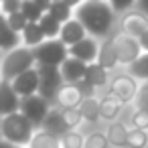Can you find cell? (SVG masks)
I'll return each mask as SVG.
<instances>
[{
  "label": "cell",
  "instance_id": "39",
  "mask_svg": "<svg viewBox=\"0 0 148 148\" xmlns=\"http://www.w3.org/2000/svg\"><path fill=\"white\" fill-rule=\"evenodd\" d=\"M136 10L142 12V14L148 18V0H138V2H136Z\"/></svg>",
  "mask_w": 148,
  "mask_h": 148
},
{
  "label": "cell",
  "instance_id": "36",
  "mask_svg": "<svg viewBox=\"0 0 148 148\" xmlns=\"http://www.w3.org/2000/svg\"><path fill=\"white\" fill-rule=\"evenodd\" d=\"M6 18H8V25L12 27V31H16L18 35H21V33H23V31L27 29V25H29V21L25 18V14H23V12H14V14H8Z\"/></svg>",
  "mask_w": 148,
  "mask_h": 148
},
{
  "label": "cell",
  "instance_id": "18",
  "mask_svg": "<svg viewBox=\"0 0 148 148\" xmlns=\"http://www.w3.org/2000/svg\"><path fill=\"white\" fill-rule=\"evenodd\" d=\"M85 37H89V35H87V31L83 29V25H81L77 18H71L69 23H65V25L61 27V35H59L61 43H65L67 47H73L75 43L83 41Z\"/></svg>",
  "mask_w": 148,
  "mask_h": 148
},
{
  "label": "cell",
  "instance_id": "32",
  "mask_svg": "<svg viewBox=\"0 0 148 148\" xmlns=\"http://www.w3.org/2000/svg\"><path fill=\"white\" fill-rule=\"evenodd\" d=\"M108 2H110V6L114 8V12H116L118 16H122V14H126V12H130V10L136 8V2H138V0H108Z\"/></svg>",
  "mask_w": 148,
  "mask_h": 148
},
{
  "label": "cell",
  "instance_id": "42",
  "mask_svg": "<svg viewBox=\"0 0 148 148\" xmlns=\"http://www.w3.org/2000/svg\"><path fill=\"white\" fill-rule=\"evenodd\" d=\"M63 2H65L67 6H71L73 10H77V8H79V6H81V4L85 2V0H63Z\"/></svg>",
  "mask_w": 148,
  "mask_h": 148
},
{
  "label": "cell",
  "instance_id": "40",
  "mask_svg": "<svg viewBox=\"0 0 148 148\" xmlns=\"http://www.w3.org/2000/svg\"><path fill=\"white\" fill-rule=\"evenodd\" d=\"M35 4H37L39 8H43L45 12H49V8H51L53 2H51V0H35Z\"/></svg>",
  "mask_w": 148,
  "mask_h": 148
},
{
  "label": "cell",
  "instance_id": "2",
  "mask_svg": "<svg viewBox=\"0 0 148 148\" xmlns=\"http://www.w3.org/2000/svg\"><path fill=\"white\" fill-rule=\"evenodd\" d=\"M37 67V59L33 49L21 45L8 53L2 55V67H0V81H14L16 77H21L23 73L31 71Z\"/></svg>",
  "mask_w": 148,
  "mask_h": 148
},
{
  "label": "cell",
  "instance_id": "8",
  "mask_svg": "<svg viewBox=\"0 0 148 148\" xmlns=\"http://www.w3.org/2000/svg\"><path fill=\"white\" fill-rule=\"evenodd\" d=\"M51 108H53V106H51L47 99H43L39 93L21 99V114L27 116V118L35 124V128H41V124L45 122L47 114L51 112Z\"/></svg>",
  "mask_w": 148,
  "mask_h": 148
},
{
  "label": "cell",
  "instance_id": "37",
  "mask_svg": "<svg viewBox=\"0 0 148 148\" xmlns=\"http://www.w3.org/2000/svg\"><path fill=\"white\" fill-rule=\"evenodd\" d=\"M21 6H23V0H2L0 2V12L4 16H8V14L21 12Z\"/></svg>",
  "mask_w": 148,
  "mask_h": 148
},
{
  "label": "cell",
  "instance_id": "27",
  "mask_svg": "<svg viewBox=\"0 0 148 148\" xmlns=\"http://www.w3.org/2000/svg\"><path fill=\"white\" fill-rule=\"evenodd\" d=\"M39 27H41L45 39H59V35H61V27H63V25H61L59 21H55L51 14H45V16L39 21Z\"/></svg>",
  "mask_w": 148,
  "mask_h": 148
},
{
  "label": "cell",
  "instance_id": "23",
  "mask_svg": "<svg viewBox=\"0 0 148 148\" xmlns=\"http://www.w3.org/2000/svg\"><path fill=\"white\" fill-rule=\"evenodd\" d=\"M21 41H23V45H25V47L35 49V47H39V45H41L43 41H47V39H45V35H43V31H41L39 23H29V25H27V29L21 33Z\"/></svg>",
  "mask_w": 148,
  "mask_h": 148
},
{
  "label": "cell",
  "instance_id": "15",
  "mask_svg": "<svg viewBox=\"0 0 148 148\" xmlns=\"http://www.w3.org/2000/svg\"><path fill=\"white\" fill-rule=\"evenodd\" d=\"M124 106L118 97H114L112 93H106L103 97H99V118L106 120L108 124L118 122V118L124 114Z\"/></svg>",
  "mask_w": 148,
  "mask_h": 148
},
{
  "label": "cell",
  "instance_id": "34",
  "mask_svg": "<svg viewBox=\"0 0 148 148\" xmlns=\"http://www.w3.org/2000/svg\"><path fill=\"white\" fill-rule=\"evenodd\" d=\"M61 112H63V120H65V124H67L69 130H77V126H81L83 118H81V114H79L77 108L75 110H61Z\"/></svg>",
  "mask_w": 148,
  "mask_h": 148
},
{
  "label": "cell",
  "instance_id": "17",
  "mask_svg": "<svg viewBox=\"0 0 148 148\" xmlns=\"http://www.w3.org/2000/svg\"><path fill=\"white\" fill-rule=\"evenodd\" d=\"M41 130H45V132H49V134H53L57 138H63L67 132H71L67 128V124L63 120V112L59 108H51V112L45 118V122L41 124Z\"/></svg>",
  "mask_w": 148,
  "mask_h": 148
},
{
  "label": "cell",
  "instance_id": "33",
  "mask_svg": "<svg viewBox=\"0 0 148 148\" xmlns=\"http://www.w3.org/2000/svg\"><path fill=\"white\" fill-rule=\"evenodd\" d=\"M130 126H132V128H138V130H146V132H148V112L134 110V112L130 114Z\"/></svg>",
  "mask_w": 148,
  "mask_h": 148
},
{
  "label": "cell",
  "instance_id": "38",
  "mask_svg": "<svg viewBox=\"0 0 148 148\" xmlns=\"http://www.w3.org/2000/svg\"><path fill=\"white\" fill-rule=\"evenodd\" d=\"M75 85H77V89L81 91V95H83V97H93V95H95V91H97V89H95L91 83H87L85 79H81V81H79V83H75Z\"/></svg>",
  "mask_w": 148,
  "mask_h": 148
},
{
  "label": "cell",
  "instance_id": "22",
  "mask_svg": "<svg viewBox=\"0 0 148 148\" xmlns=\"http://www.w3.org/2000/svg\"><path fill=\"white\" fill-rule=\"evenodd\" d=\"M77 110H79L83 122H87V124H95L97 120H101L99 118V99L95 95L93 97H83V101L79 103Z\"/></svg>",
  "mask_w": 148,
  "mask_h": 148
},
{
  "label": "cell",
  "instance_id": "4",
  "mask_svg": "<svg viewBox=\"0 0 148 148\" xmlns=\"http://www.w3.org/2000/svg\"><path fill=\"white\" fill-rule=\"evenodd\" d=\"M37 65H47V67H61L63 61L69 57V47L61 43V39H47L39 47L33 49Z\"/></svg>",
  "mask_w": 148,
  "mask_h": 148
},
{
  "label": "cell",
  "instance_id": "43",
  "mask_svg": "<svg viewBox=\"0 0 148 148\" xmlns=\"http://www.w3.org/2000/svg\"><path fill=\"white\" fill-rule=\"evenodd\" d=\"M0 148H16V146L10 144V142H6V140H0Z\"/></svg>",
  "mask_w": 148,
  "mask_h": 148
},
{
  "label": "cell",
  "instance_id": "25",
  "mask_svg": "<svg viewBox=\"0 0 148 148\" xmlns=\"http://www.w3.org/2000/svg\"><path fill=\"white\" fill-rule=\"evenodd\" d=\"M29 148H63V146H61V138H57V136H53L45 130H39L33 136Z\"/></svg>",
  "mask_w": 148,
  "mask_h": 148
},
{
  "label": "cell",
  "instance_id": "3",
  "mask_svg": "<svg viewBox=\"0 0 148 148\" xmlns=\"http://www.w3.org/2000/svg\"><path fill=\"white\" fill-rule=\"evenodd\" d=\"M35 134H37L35 124L21 112L2 118V140L14 144L16 148H29Z\"/></svg>",
  "mask_w": 148,
  "mask_h": 148
},
{
  "label": "cell",
  "instance_id": "5",
  "mask_svg": "<svg viewBox=\"0 0 148 148\" xmlns=\"http://www.w3.org/2000/svg\"><path fill=\"white\" fill-rule=\"evenodd\" d=\"M112 41H114V49H116V55H118V63L124 69L130 67L144 53L142 47H140V41L134 39V37H130V35H126V33L116 31L112 35Z\"/></svg>",
  "mask_w": 148,
  "mask_h": 148
},
{
  "label": "cell",
  "instance_id": "47",
  "mask_svg": "<svg viewBox=\"0 0 148 148\" xmlns=\"http://www.w3.org/2000/svg\"><path fill=\"white\" fill-rule=\"evenodd\" d=\"M51 2H59V0H51Z\"/></svg>",
  "mask_w": 148,
  "mask_h": 148
},
{
  "label": "cell",
  "instance_id": "44",
  "mask_svg": "<svg viewBox=\"0 0 148 148\" xmlns=\"http://www.w3.org/2000/svg\"><path fill=\"white\" fill-rule=\"evenodd\" d=\"M0 140H2V118H0Z\"/></svg>",
  "mask_w": 148,
  "mask_h": 148
},
{
  "label": "cell",
  "instance_id": "46",
  "mask_svg": "<svg viewBox=\"0 0 148 148\" xmlns=\"http://www.w3.org/2000/svg\"><path fill=\"white\" fill-rule=\"evenodd\" d=\"M0 67H2V53H0Z\"/></svg>",
  "mask_w": 148,
  "mask_h": 148
},
{
  "label": "cell",
  "instance_id": "14",
  "mask_svg": "<svg viewBox=\"0 0 148 148\" xmlns=\"http://www.w3.org/2000/svg\"><path fill=\"white\" fill-rule=\"evenodd\" d=\"M59 69H61V77H63V81L75 85V83H79V81L85 77L87 63H83V61H79V59H73V57H67Z\"/></svg>",
  "mask_w": 148,
  "mask_h": 148
},
{
  "label": "cell",
  "instance_id": "19",
  "mask_svg": "<svg viewBox=\"0 0 148 148\" xmlns=\"http://www.w3.org/2000/svg\"><path fill=\"white\" fill-rule=\"evenodd\" d=\"M83 79H85L87 83H91L95 89H101V87H110L112 73H110L106 67H101L99 63H89Z\"/></svg>",
  "mask_w": 148,
  "mask_h": 148
},
{
  "label": "cell",
  "instance_id": "1",
  "mask_svg": "<svg viewBox=\"0 0 148 148\" xmlns=\"http://www.w3.org/2000/svg\"><path fill=\"white\" fill-rule=\"evenodd\" d=\"M75 18L83 25L89 37L97 41L110 39L118 31V14L110 6V2H85L75 10Z\"/></svg>",
  "mask_w": 148,
  "mask_h": 148
},
{
  "label": "cell",
  "instance_id": "13",
  "mask_svg": "<svg viewBox=\"0 0 148 148\" xmlns=\"http://www.w3.org/2000/svg\"><path fill=\"white\" fill-rule=\"evenodd\" d=\"M81 101H83V95H81V91L77 89V85L65 83V85L59 89L53 108H59V110H75V108H79Z\"/></svg>",
  "mask_w": 148,
  "mask_h": 148
},
{
  "label": "cell",
  "instance_id": "26",
  "mask_svg": "<svg viewBox=\"0 0 148 148\" xmlns=\"http://www.w3.org/2000/svg\"><path fill=\"white\" fill-rule=\"evenodd\" d=\"M47 14H51V16H53L55 21H59L61 25H65V23H69L71 18H75V10H73L71 6H67L63 0H59V2H53Z\"/></svg>",
  "mask_w": 148,
  "mask_h": 148
},
{
  "label": "cell",
  "instance_id": "35",
  "mask_svg": "<svg viewBox=\"0 0 148 148\" xmlns=\"http://www.w3.org/2000/svg\"><path fill=\"white\" fill-rule=\"evenodd\" d=\"M134 108L136 110H142V112H148V81L146 83H140L138 95L134 99Z\"/></svg>",
  "mask_w": 148,
  "mask_h": 148
},
{
  "label": "cell",
  "instance_id": "9",
  "mask_svg": "<svg viewBox=\"0 0 148 148\" xmlns=\"http://www.w3.org/2000/svg\"><path fill=\"white\" fill-rule=\"evenodd\" d=\"M118 31L126 33V35H130L134 39H140L148 31V18L134 8V10H130V12H126V14H122L118 18Z\"/></svg>",
  "mask_w": 148,
  "mask_h": 148
},
{
  "label": "cell",
  "instance_id": "6",
  "mask_svg": "<svg viewBox=\"0 0 148 148\" xmlns=\"http://www.w3.org/2000/svg\"><path fill=\"white\" fill-rule=\"evenodd\" d=\"M138 89H140V83L124 69V71H118L112 75V81H110V87H108V93H112L114 97H118L122 103H134L136 95H138Z\"/></svg>",
  "mask_w": 148,
  "mask_h": 148
},
{
  "label": "cell",
  "instance_id": "11",
  "mask_svg": "<svg viewBox=\"0 0 148 148\" xmlns=\"http://www.w3.org/2000/svg\"><path fill=\"white\" fill-rule=\"evenodd\" d=\"M21 112V95L14 91L10 81H0V118Z\"/></svg>",
  "mask_w": 148,
  "mask_h": 148
},
{
  "label": "cell",
  "instance_id": "20",
  "mask_svg": "<svg viewBox=\"0 0 148 148\" xmlns=\"http://www.w3.org/2000/svg\"><path fill=\"white\" fill-rule=\"evenodd\" d=\"M95 63H99L101 67H106L110 73H112V71H116V69L120 67V63H118V55H116V49H114V41H112V37L99 43V55H97V61H95Z\"/></svg>",
  "mask_w": 148,
  "mask_h": 148
},
{
  "label": "cell",
  "instance_id": "7",
  "mask_svg": "<svg viewBox=\"0 0 148 148\" xmlns=\"http://www.w3.org/2000/svg\"><path fill=\"white\" fill-rule=\"evenodd\" d=\"M39 77H41V87H39V95L43 99H47L51 106H55L57 93L59 89L65 85L63 77H61V69L59 67H47V65H37Z\"/></svg>",
  "mask_w": 148,
  "mask_h": 148
},
{
  "label": "cell",
  "instance_id": "45",
  "mask_svg": "<svg viewBox=\"0 0 148 148\" xmlns=\"http://www.w3.org/2000/svg\"><path fill=\"white\" fill-rule=\"evenodd\" d=\"M87 2H108V0H87Z\"/></svg>",
  "mask_w": 148,
  "mask_h": 148
},
{
  "label": "cell",
  "instance_id": "28",
  "mask_svg": "<svg viewBox=\"0 0 148 148\" xmlns=\"http://www.w3.org/2000/svg\"><path fill=\"white\" fill-rule=\"evenodd\" d=\"M21 12L25 14V18H27L29 23H39V21H41V18L47 14L43 8H39V6L35 4V0H23Z\"/></svg>",
  "mask_w": 148,
  "mask_h": 148
},
{
  "label": "cell",
  "instance_id": "24",
  "mask_svg": "<svg viewBox=\"0 0 148 148\" xmlns=\"http://www.w3.org/2000/svg\"><path fill=\"white\" fill-rule=\"evenodd\" d=\"M126 71H128L138 83H146V81H148V53H142L130 67H126Z\"/></svg>",
  "mask_w": 148,
  "mask_h": 148
},
{
  "label": "cell",
  "instance_id": "49",
  "mask_svg": "<svg viewBox=\"0 0 148 148\" xmlns=\"http://www.w3.org/2000/svg\"><path fill=\"white\" fill-rule=\"evenodd\" d=\"M0 14H2V12H0Z\"/></svg>",
  "mask_w": 148,
  "mask_h": 148
},
{
  "label": "cell",
  "instance_id": "12",
  "mask_svg": "<svg viewBox=\"0 0 148 148\" xmlns=\"http://www.w3.org/2000/svg\"><path fill=\"white\" fill-rule=\"evenodd\" d=\"M12 87L21 95V99L31 97V95H37L39 93V87H41V77H39L37 67L31 69V71H27V73H23L21 77H16L12 81Z\"/></svg>",
  "mask_w": 148,
  "mask_h": 148
},
{
  "label": "cell",
  "instance_id": "30",
  "mask_svg": "<svg viewBox=\"0 0 148 148\" xmlns=\"http://www.w3.org/2000/svg\"><path fill=\"white\" fill-rule=\"evenodd\" d=\"M108 146H110V142H108L106 132L95 130V132H89V134L85 136V144H83V148H108Z\"/></svg>",
  "mask_w": 148,
  "mask_h": 148
},
{
  "label": "cell",
  "instance_id": "10",
  "mask_svg": "<svg viewBox=\"0 0 148 148\" xmlns=\"http://www.w3.org/2000/svg\"><path fill=\"white\" fill-rule=\"evenodd\" d=\"M99 43L101 41H97L93 37H85L83 41L75 43L73 47H69V57L79 59V61H83L87 65L89 63H95L97 61V55H99Z\"/></svg>",
  "mask_w": 148,
  "mask_h": 148
},
{
  "label": "cell",
  "instance_id": "21",
  "mask_svg": "<svg viewBox=\"0 0 148 148\" xmlns=\"http://www.w3.org/2000/svg\"><path fill=\"white\" fill-rule=\"evenodd\" d=\"M128 132L130 128L124 124V122H112L106 130V136H108V142L110 146L114 148H128Z\"/></svg>",
  "mask_w": 148,
  "mask_h": 148
},
{
  "label": "cell",
  "instance_id": "41",
  "mask_svg": "<svg viewBox=\"0 0 148 148\" xmlns=\"http://www.w3.org/2000/svg\"><path fill=\"white\" fill-rule=\"evenodd\" d=\"M138 41H140V47H142V51H144V53H148V31H146V33H144V35L138 39Z\"/></svg>",
  "mask_w": 148,
  "mask_h": 148
},
{
  "label": "cell",
  "instance_id": "29",
  "mask_svg": "<svg viewBox=\"0 0 148 148\" xmlns=\"http://www.w3.org/2000/svg\"><path fill=\"white\" fill-rule=\"evenodd\" d=\"M128 148H148V132L130 128L128 132Z\"/></svg>",
  "mask_w": 148,
  "mask_h": 148
},
{
  "label": "cell",
  "instance_id": "48",
  "mask_svg": "<svg viewBox=\"0 0 148 148\" xmlns=\"http://www.w3.org/2000/svg\"><path fill=\"white\" fill-rule=\"evenodd\" d=\"M0 2H2V0H0Z\"/></svg>",
  "mask_w": 148,
  "mask_h": 148
},
{
  "label": "cell",
  "instance_id": "31",
  "mask_svg": "<svg viewBox=\"0 0 148 148\" xmlns=\"http://www.w3.org/2000/svg\"><path fill=\"white\" fill-rule=\"evenodd\" d=\"M83 144H85V136L79 134L77 130H71V132H67L61 138V146L63 148H83Z\"/></svg>",
  "mask_w": 148,
  "mask_h": 148
},
{
  "label": "cell",
  "instance_id": "16",
  "mask_svg": "<svg viewBox=\"0 0 148 148\" xmlns=\"http://www.w3.org/2000/svg\"><path fill=\"white\" fill-rule=\"evenodd\" d=\"M23 41H21V35L16 31H12V27L8 25V18L4 14H0V53H8L16 47H21Z\"/></svg>",
  "mask_w": 148,
  "mask_h": 148
}]
</instances>
